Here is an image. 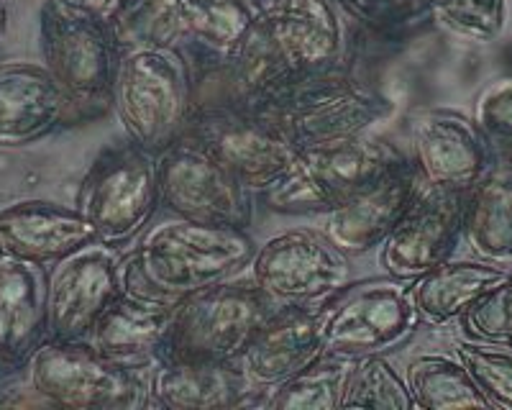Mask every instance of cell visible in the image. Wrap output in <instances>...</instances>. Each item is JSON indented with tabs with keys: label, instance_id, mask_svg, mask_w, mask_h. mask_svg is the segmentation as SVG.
<instances>
[{
	"label": "cell",
	"instance_id": "cell-18",
	"mask_svg": "<svg viewBox=\"0 0 512 410\" xmlns=\"http://www.w3.org/2000/svg\"><path fill=\"white\" fill-rule=\"evenodd\" d=\"M326 354V305H277L239 357L259 387L282 385Z\"/></svg>",
	"mask_w": 512,
	"mask_h": 410
},
{
	"label": "cell",
	"instance_id": "cell-16",
	"mask_svg": "<svg viewBox=\"0 0 512 410\" xmlns=\"http://www.w3.org/2000/svg\"><path fill=\"white\" fill-rule=\"evenodd\" d=\"M464 208L466 193L425 185L413 208L384 239L379 259L387 275L413 282L454 257L456 246L464 239Z\"/></svg>",
	"mask_w": 512,
	"mask_h": 410
},
{
	"label": "cell",
	"instance_id": "cell-34",
	"mask_svg": "<svg viewBox=\"0 0 512 410\" xmlns=\"http://www.w3.org/2000/svg\"><path fill=\"white\" fill-rule=\"evenodd\" d=\"M49 6L57 8L67 16L95 21L108 29H116L128 16H134L146 0H47Z\"/></svg>",
	"mask_w": 512,
	"mask_h": 410
},
{
	"label": "cell",
	"instance_id": "cell-30",
	"mask_svg": "<svg viewBox=\"0 0 512 410\" xmlns=\"http://www.w3.org/2000/svg\"><path fill=\"white\" fill-rule=\"evenodd\" d=\"M456 357L472 375L489 408L512 410V344L461 341Z\"/></svg>",
	"mask_w": 512,
	"mask_h": 410
},
{
	"label": "cell",
	"instance_id": "cell-24",
	"mask_svg": "<svg viewBox=\"0 0 512 410\" xmlns=\"http://www.w3.org/2000/svg\"><path fill=\"white\" fill-rule=\"evenodd\" d=\"M175 300L128 290L105 308L93 326L88 344L105 357L128 364H149L159 359Z\"/></svg>",
	"mask_w": 512,
	"mask_h": 410
},
{
	"label": "cell",
	"instance_id": "cell-32",
	"mask_svg": "<svg viewBox=\"0 0 512 410\" xmlns=\"http://www.w3.org/2000/svg\"><path fill=\"white\" fill-rule=\"evenodd\" d=\"M433 21L464 39L492 41L507 24V0H441Z\"/></svg>",
	"mask_w": 512,
	"mask_h": 410
},
{
	"label": "cell",
	"instance_id": "cell-27",
	"mask_svg": "<svg viewBox=\"0 0 512 410\" xmlns=\"http://www.w3.org/2000/svg\"><path fill=\"white\" fill-rule=\"evenodd\" d=\"M405 382H408L413 405L420 410H489V403L477 390L472 375L466 372L459 357L418 354L405 367Z\"/></svg>",
	"mask_w": 512,
	"mask_h": 410
},
{
	"label": "cell",
	"instance_id": "cell-2",
	"mask_svg": "<svg viewBox=\"0 0 512 410\" xmlns=\"http://www.w3.org/2000/svg\"><path fill=\"white\" fill-rule=\"evenodd\" d=\"M113 111L128 141L159 157L182 139L195 111V80L177 47H126L118 57Z\"/></svg>",
	"mask_w": 512,
	"mask_h": 410
},
{
	"label": "cell",
	"instance_id": "cell-4",
	"mask_svg": "<svg viewBox=\"0 0 512 410\" xmlns=\"http://www.w3.org/2000/svg\"><path fill=\"white\" fill-rule=\"evenodd\" d=\"M267 113L282 123L295 147L303 149L369 136L395 118L397 106L341 67L297 72Z\"/></svg>",
	"mask_w": 512,
	"mask_h": 410
},
{
	"label": "cell",
	"instance_id": "cell-37",
	"mask_svg": "<svg viewBox=\"0 0 512 410\" xmlns=\"http://www.w3.org/2000/svg\"><path fill=\"white\" fill-rule=\"evenodd\" d=\"M6 21H8V13H6V8L0 6V39H3V34H6Z\"/></svg>",
	"mask_w": 512,
	"mask_h": 410
},
{
	"label": "cell",
	"instance_id": "cell-10",
	"mask_svg": "<svg viewBox=\"0 0 512 410\" xmlns=\"http://www.w3.org/2000/svg\"><path fill=\"white\" fill-rule=\"evenodd\" d=\"M39 31L44 67L72 103L75 121L113 108V82L121 57L113 29L59 13L44 3Z\"/></svg>",
	"mask_w": 512,
	"mask_h": 410
},
{
	"label": "cell",
	"instance_id": "cell-5",
	"mask_svg": "<svg viewBox=\"0 0 512 410\" xmlns=\"http://www.w3.org/2000/svg\"><path fill=\"white\" fill-rule=\"evenodd\" d=\"M146 364L105 357L88 341H44L21 375L52 408L136 410L149 403Z\"/></svg>",
	"mask_w": 512,
	"mask_h": 410
},
{
	"label": "cell",
	"instance_id": "cell-22",
	"mask_svg": "<svg viewBox=\"0 0 512 410\" xmlns=\"http://www.w3.org/2000/svg\"><path fill=\"white\" fill-rule=\"evenodd\" d=\"M75 111L44 65H0V147H26L44 139Z\"/></svg>",
	"mask_w": 512,
	"mask_h": 410
},
{
	"label": "cell",
	"instance_id": "cell-35",
	"mask_svg": "<svg viewBox=\"0 0 512 410\" xmlns=\"http://www.w3.org/2000/svg\"><path fill=\"white\" fill-rule=\"evenodd\" d=\"M333 3L338 6V11H344L346 16L369 29L392 31L402 26L395 0H333Z\"/></svg>",
	"mask_w": 512,
	"mask_h": 410
},
{
	"label": "cell",
	"instance_id": "cell-8",
	"mask_svg": "<svg viewBox=\"0 0 512 410\" xmlns=\"http://www.w3.org/2000/svg\"><path fill=\"white\" fill-rule=\"evenodd\" d=\"M157 205H162L157 157L128 139L95 157L77 195V211L93 226L98 241L113 249L134 241L149 226Z\"/></svg>",
	"mask_w": 512,
	"mask_h": 410
},
{
	"label": "cell",
	"instance_id": "cell-26",
	"mask_svg": "<svg viewBox=\"0 0 512 410\" xmlns=\"http://www.w3.org/2000/svg\"><path fill=\"white\" fill-rule=\"evenodd\" d=\"M464 239L477 259L512 267V167H492L466 193Z\"/></svg>",
	"mask_w": 512,
	"mask_h": 410
},
{
	"label": "cell",
	"instance_id": "cell-6",
	"mask_svg": "<svg viewBox=\"0 0 512 410\" xmlns=\"http://www.w3.org/2000/svg\"><path fill=\"white\" fill-rule=\"evenodd\" d=\"M405 154L374 134L297 149L280 180L262 193L274 213H328L390 170Z\"/></svg>",
	"mask_w": 512,
	"mask_h": 410
},
{
	"label": "cell",
	"instance_id": "cell-36",
	"mask_svg": "<svg viewBox=\"0 0 512 410\" xmlns=\"http://www.w3.org/2000/svg\"><path fill=\"white\" fill-rule=\"evenodd\" d=\"M438 3L441 0H395V8L402 26H405L413 24V21H423V18H433Z\"/></svg>",
	"mask_w": 512,
	"mask_h": 410
},
{
	"label": "cell",
	"instance_id": "cell-20",
	"mask_svg": "<svg viewBox=\"0 0 512 410\" xmlns=\"http://www.w3.org/2000/svg\"><path fill=\"white\" fill-rule=\"evenodd\" d=\"M267 387L249 380L239 362H154L149 400L172 410H226L267 405Z\"/></svg>",
	"mask_w": 512,
	"mask_h": 410
},
{
	"label": "cell",
	"instance_id": "cell-7",
	"mask_svg": "<svg viewBox=\"0 0 512 410\" xmlns=\"http://www.w3.org/2000/svg\"><path fill=\"white\" fill-rule=\"evenodd\" d=\"M182 139L205 149L251 193L280 180L297 154L277 118L231 100H198Z\"/></svg>",
	"mask_w": 512,
	"mask_h": 410
},
{
	"label": "cell",
	"instance_id": "cell-29",
	"mask_svg": "<svg viewBox=\"0 0 512 410\" xmlns=\"http://www.w3.org/2000/svg\"><path fill=\"white\" fill-rule=\"evenodd\" d=\"M344 410H413L408 382L382 354L356 359L351 377L346 382Z\"/></svg>",
	"mask_w": 512,
	"mask_h": 410
},
{
	"label": "cell",
	"instance_id": "cell-38",
	"mask_svg": "<svg viewBox=\"0 0 512 410\" xmlns=\"http://www.w3.org/2000/svg\"><path fill=\"white\" fill-rule=\"evenodd\" d=\"M510 298H512V272H510Z\"/></svg>",
	"mask_w": 512,
	"mask_h": 410
},
{
	"label": "cell",
	"instance_id": "cell-33",
	"mask_svg": "<svg viewBox=\"0 0 512 410\" xmlns=\"http://www.w3.org/2000/svg\"><path fill=\"white\" fill-rule=\"evenodd\" d=\"M469 341L482 344H512V298L510 280L484 293L477 303L459 318Z\"/></svg>",
	"mask_w": 512,
	"mask_h": 410
},
{
	"label": "cell",
	"instance_id": "cell-1",
	"mask_svg": "<svg viewBox=\"0 0 512 410\" xmlns=\"http://www.w3.org/2000/svg\"><path fill=\"white\" fill-rule=\"evenodd\" d=\"M256 244L246 229L169 218L146 229L123 267V287L177 300L228 280L246 267Z\"/></svg>",
	"mask_w": 512,
	"mask_h": 410
},
{
	"label": "cell",
	"instance_id": "cell-17",
	"mask_svg": "<svg viewBox=\"0 0 512 410\" xmlns=\"http://www.w3.org/2000/svg\"><path fill=\"white\" fill-rule=\"evenodd\" d=\"M410 159L428 188L469 190L492 170V154L477 123L454 111H420L410 116Z\"/></svg>",
	"mask_w": 512,
	"mask_h": 410
},
{
	"label": "cell",
	"instance_id": "cell-9",
	"mask_svg": "<svg viewBox=\"0 0 512 410\" xmlns=\"http://www.w3.org/2000/svg\"><path fill=\"white\" fill-rule=\"evenodd\" d=\"M264 18L256 0H146L113 29L121 49L190 41L208 59H226Z\"/></svg>",
	"mask_w": 512,
	"mask_h": 410
},
{
	"label": "cell",
	"instance_id": "cell-14",
	"mask_svg": "<svg viewBox=\"0 0 512 410\" xmlns=\"http://www.w3.org/2000/svg\"><path fill=\"white\" fill-rule=\"evenodd\" d=\"M123 293V262L103 241L52 264L47 277V339L88 341L105 308Z\"/></svg>",
	"mask_w": 512,
	"mask_h": 410
},
{
	"label": "cell",
	"instance_id": "cell-23",
	"mask_svg": "<svg viewBox=\"0 0 512 410\" xmlns=\"http://www.w3.org/2000/svg\"><path fill=\"white\" fill-rule=\"evenodd\" d=\"M47 341V275L39 264L0 257V372L21 375Z\"/></svg>",
	"mask_w": 512,
	"mask_h": 410
},
{
	"label": "cell",
	"instance_id": "cell-13",
	"mask_svg": "<svg viewBox=\"0 0 512 410\" xmlns=\"http://www.w3.org/2000/svg\"><path fill=\"white\" fill-rule=\"evenodd\" d=\"M251 280L277 305H308L331 298L349 282V259L323 234L295 229L256 246Z\"/></svg>",
	"mask_w": 512,
	"mask_h": 410
},
{
	"label": "cell",
	"instance_id": "cell-31",
	"mask_svg": "<svg viewBox=\"0 0 512 410\" xmlns=\"http://www.w3.org/2000/svg\"><path fill=\"white\" fill-rule=\"evenodd\" d=\"M474 123L500 167H512V77L489 82L479 93Z\"/></svg>",
	"mask_w": 512,
	"mask_h": 410
},
{
	"label": "cell",
	"instance_id": "cell-19",
	"mask_svg": "<svg viewBox=\"0 0 512 410\" xmlns=\"http://www.w3.org/2000/svg\"><path fill=\"white\" fill-rule=\"evenodd\" d=\"M264 26L292 72L341 70L346 26L333 0H272Z\"/></svg>",
	"mask_w": 512,
	"mask_h": 410
},
{
	"label": "cell",
	"instance_id": "cell-21",
	"mask_svg": "<svg viewBox=\"0 0 512 410\" xmlns=\"http://www.w3.org/2000/svg\"><path fill=\"white\" fill-rule=\"evenodd\" d=\"M93 241L98 236L77 208L49 200H21L0 208V257L47 267Z\"/></svg>",
	"mask_w": 512,
	"mask_h": 410
},
{
	"label": "cell",
	"instance_id": "cell-11",
	"mask_svg": "<svg viewBox=\"0 0 512 410\" xmlns=\"http://www.w3.org/2000/svg\"><path fill=\"white\" fill-rule=\"evenodd\" d=\"M418 321L410 282L387 277L344 285L326 303V354L361 359L390 352Z\"/></svg>",
	"mask_w": 512,
	"mask_h": 410
},
{
	"label": "cell",
	"instance_id": "cell-15",
	"mask_svg": "<svg viewBox=\"0 0 512 410\" xmlns=\"http://www.w3.org/2000/svg\"><path fill=\"white\" fill-rule=\"evenodd\" d=\"M423 190L425 180L405 154L346 203L323 213L320 231L344 254H367L384 244Z\"/></svg>",
	"mask_w": 512,
	"mask_h": 410
},
{
	"label": "cell",
	"instance_id": "cell-3",
	"mask_svg": "<svg viewBox=\"0 0 512 410\" xmlns=\"http://www.w3.org/2000/svg\"><path fill=\"white\" fill-rule=\"evenodd\" d=\"M274 311L277 303L254 280H223L182 295L172 305L159 359L239 362Z\"/></svg>",
	"mask_w": 512,
	"mask_h": 410
},
{
	"label": "cell",
	"instance_id": "cell-28",
	"mask_svg": "<svg viewBox=\"0 0 512 410\" xmlns=\"http://www.w3.org/2000/svg\"><path fill=\"white\" fill-rule=\"evenodd\" d=\"M356 359L323 354L318 362L272 387L267 408L272 410H338L344 405L346 382Z\"/></svg>",
	"mask_w": 512,
	"mask_h": 410
},
{
	"label": "cell",
	"instance_id": "cell-25",
	"mask_svg": "<svg viewBox=\"0 0 512 410\" xmlns=\"http://www.w3.org/2000/svg\"><path fill=\"white\" fill-rule=\"evenodd\" d=\"M510 280V272L484 259H446L410 282L420 321L446 326L464 316L484 293Z\"/></svg>",
	"mask_w": 512,
	"mask_h": 410
},
{
	"label": "cell",
	"instance_id": "cell-12",
	"mask_svg": "<svg viewBox=\"0 0 512 410\" xmlns=\"http://www.w3.org/2000/svg\"><path fill=\"white\" fill-rule=\"evenodd\" d=\"M159 200L172 216L246 229L254 218L251 190L192 141L180 139L157 157Z\"/></svg>",
	"mask_w": 512,
	"mask_h": 410
}]
</instances>
